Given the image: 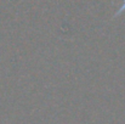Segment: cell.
Instances as JSON below:
<instances>
[{"mask_svg": "<svg viewBox=\"0 0 125 124\" xmlns=\"http://www.w3.org/2000/svg\"><path fill=\"white\" fill-rule=\"evenodd\" d=\"M124 11H125V0H124V2H123V5H122V6L118 9V11L114 13V17H118V16H119V15H122Z\"/></svg>", "mask_w": 125, "mask_h": 124, "instance_id": "cell-1", "label": "cell"}]
</instances>
